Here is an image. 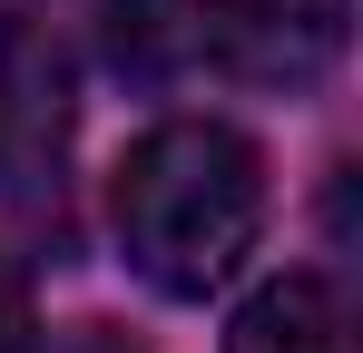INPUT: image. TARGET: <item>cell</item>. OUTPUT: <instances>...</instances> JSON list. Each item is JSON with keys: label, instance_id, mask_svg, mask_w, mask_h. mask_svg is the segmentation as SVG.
<instances>
[{"label": "cell", "instance_id": "obj_5", "mask_svg": "<svg viewBox=\"0 0 363 353\" xmlns=\"http://www.w3.org/2000/svg\"><path fill=\"white\" fill-rule=\"evenodd\" d=\"M108 59L128 79H167L186 50V0H108Z\"/></svg>", "mask_w": 363, "mask_h": 353}, {"label": "cell", "instance_id": "obj_1", "mask_svg": "<svg viewBox=\"0 0 363 353\" xmlns=\"http://www.w3.org/2000/svg\"><path fill=\"white\" fill-rule=\"evenodd\" d=\"M108 226L157 294H216L265 235V147L226 118H157L108 176Z\"/></svg>", "mask_w": 363, "mask_h": 353}, {"label": "cell", "instance_id": "obj_6", "mask_svg": "<svg viewBox=\"0 0 363 353\" xmlns=\"http://www.w3.org/2000/svg\"><path fill=\"white\" fill-rule=\"evenodd\" d=\"M0 353H30V285L10 255H0Z\"/></svg>", "mask_w": 363, "mask_h": 353}, {"label": "cell", "instance_id": "obj_4", "mask_svg": "<svg viewBox=\"0 0 363 353\" xmlns=\"http://www.w3.org/2000/svg\"><path fill=\"white\" fill-rule=\"evenodd\" d=\"M226 353H354V314L324 275H275L236 304Z\"/></svg>", "mask_w": 363, "mask_h": 353}, {"label": "cell", "instance_id": "obj_3", "mask_svg": "<svg viewBox=\"0 0 363 353\" xmlns=\"http://www.w3.org/2000/svg\"><path fill=\"white\" fill-rule=\"evenodd\" d=\"M69 157V59L40 20L0 10V196L60 186Z\"/></svg>", "mask_w": 363, "mask_h": 353}, {"label": "cell", "instance_id": "obj_2", "mask_svg": "<svg viewBox=\"0 0 363 353\" xmlns=\"http://www.w3.org/2000/svg\"><path fill=\"white\" fill-rule=\"evenodd\" d=\"M354 30V0H186V50L236 89H324Z\"/></svg>", "mask_w": 363, "mask_h": 353}]
</instances>
